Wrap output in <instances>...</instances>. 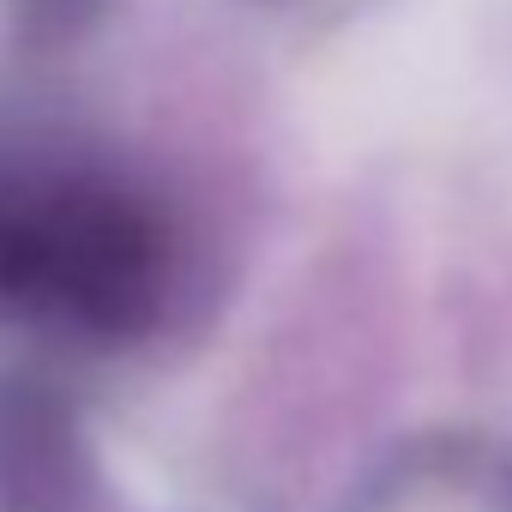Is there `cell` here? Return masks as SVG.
I'll return each mask as SVG.
<instances>
[{
    "mask_svg": "<svg viewBox=\"0 0 512 512\" xmlns=\"http://www.w3.org/2000/svg\"><path fill=\"white\" fill-rule=\"evenodd\" d=\"M169 284L157 217L115 187H61L19 211L13 302L55 308L91 338H139Z\"/></svg>",
    "mask_w": 512,
    "mask_h": 512,
    "instance_id": "6da1fadb",
    "label": "cell"
},
{
    "mask_svg": "<svg viewBox=\"0 0 512 512\" xmlns=\"http://www.w3.org/2000/svg\"><path fill=\"white\" fill-rule=\"evenodd\" d=\"M0 512H103V470L67 398L0 380Z\"/></svg>",
    "mask_w": 512,
    "mask_h": 512,
    "instance_id": "7a4b0ae2",
    "label": "cell"
},
{
    "mask_svg": "<svg viewBox=\"0 0 512 512\" xmlns=\"http://www.w3.org/2000/svg\"><path fill=\"white\" fill-rule=\"evenodd\" d=\"M344 512H512V452L482 434H416L350 488Z\"/></svg>",
    "mask_w": 512,
    "mask_h": 512,
    "instance_id": "3957f363",
    "label": "cell"
},
{
    "mask_svg": "<svg viewBox=\"0 0 512 512\" xmlns=\"http://www.w3.org/2000/svg\"><path fill=\"white\" fill-rule=\"evenodd\" d=\"M91 13H97V0H19V25H25L37 43L73 37Z\"/></svg>",
    "mask_w": 512,
    "mask_h": 512,
    "instance_id": "277c9868",
    "label": "cell"
},
{
    "mask_svg": "<svg viewBox=\"0 0 512 512\" xmlns=\"http://www.w3.org/2000/svg\"><path fill=\"white\" fill-rule=\"evenodd\" d=\"M13 247H19V211L0 205V302H13Z\"/></svg>",
    "mask_w": 512,
    "mask_h": 512,
    "instance_id": "5b68a950",
    "label": "cell"
}]
</instances>
